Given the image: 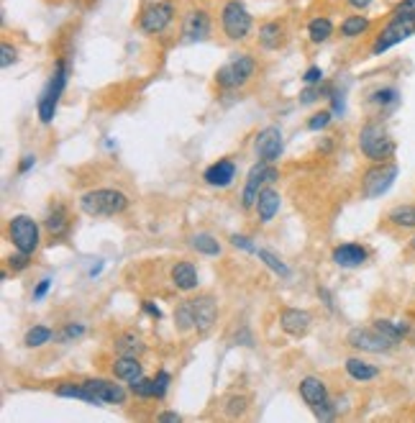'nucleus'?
<instances>
[{
  "label": "nucleus",
  "instance_id": "nucleus-1",
  "mask_svg": "<svg viewBox=\"0 0 415 423\" xmlns=\"http://www.w3.org/2000/svg\"><path fill=\"white\" fill-rule=\"evenodd\" d=\"M80 208L85 216H92V219H111V216L126 211L128 195L116 188H98V190L85 192L80 197Z\"/></svg>",
  "mask_w": 415,
  "mask_h": 423
},
{
  "label": "nucleus",
  "instance_id": "nucleus-2",
  "mask_svg": "<svg viewBox=\"0 0 415 423\" xmlns=\"http://www.w3.org/2000/svg\"><path fill=\"white\" fill-rule=\"evenodd\" d=\"M67 78H70L67 59H56L49 82H47V87H44L42 95H39V103H36V111H39V121H42V123H51V121H54L56 106H59L62 92L64 87H67Z\"/></svg>",
  "mask_w": 415,
  "mask_h": 423
},
{
  "label": "nucleus",
  "instance_id": "nucleus-3",
  "mask_svg": "<svg viewBox=\"0 0 415 423\" xmlns=\"http://www.w3.org/2000/svg\"><path fill=\"white\" fill-rule=\"evenodd\" d=\"M359 149L372 162H390L395 154V139L382 123H366L359 131Z\"/></svg>",
  "mask_w": 415,
  "mask_h": 423
},
{
  "label": "nucleus",
  "instance_id": "nucleus-4",
  "mask_svg": "<svg viewBox=\"0 0 415 423\" xmlns=\"http://www.w3.org/2000/svg\"><path fill=\"white\" fill-rule=\"evenodd\" d=\"M256 72V59L252 54H233L228 62L216 72V85L221 90H236L244 87Z\"/></svg>",
  "mask_w": 415,
  "mask_h": 423
},
{
  "label": "nucleus",
  "instance_id": "nucleus-5",
  "mask_svg": "<svg viewBox=\"0 0 415 423\" xmlns=\"http://www.w3.org/2000/svg\"><path fill=\"white\" fill-rule=\"evenodd\" d=\"M221 26H223V34L228 36L231 42H241V39H247L249 31H252L254 18L241 0H228V3H223V8H221Z\"/></svg>",
  "mask_w": 415,
  "mask_h": 423
},
{
  "label": "nucleus",
  "instance_id": "nucleus-6",
  "mask_svg": "<svg viewBox=\"0 0 415 423\" xmlns=\"http://www.w3.org/2000/svg\"><path fill=\"white\" fill-rule=\"evenodd\" d=\"M8 239L13 241L16 252L34 254L39 249V223L26 213H18L8 221Z\"/></svg>",
  "mask_w": 415,
  "mask_h": 423
},
{
  "label": "nucleus",
  "instance_id": "nucleus-7",
  "mask_svg": "<svg viewBox=\"0 0 415 423\" xmlns=\"http://www.w3.org/2000/svg\"><path fill=\"white\" fill-rule=\"evenodd\" d=\"M410 36H415V21H410V18H395V16H390L388 26L382 28L380 34H377V39H374L372 54L374 56L385 54L388 49L397 47V44L405 42V39H410Z\"/></svg>",
  "mask_w": 415,
  "mask_h": 423
},
{
  "label": "nucleus",
  "instance_id": "nucleus-8",
  "mask_svg": "<svg viewBox=\"0 0 415 423\" xmlns=\"http://www.w3.org/2000/svg\"><path fill=\"white\" fill-rule=\"evenodd\" d=\"M172 18H175V6H172L169 0L149 3L139 16V28L144 31V34L156 36V34H162L164 28L172 23Z\"/></svg>",
  "mask_w": 415,
  "mask_h": 423
},
{
  "label": "nucleus",
  "instance_id": "nucleus-9",
  "mask_svg": "<svg viewBox=\"0 0 415 423\" xmlns=\"http://www.w3.org/2000/svg\"><path fill=\"white\" fill-rule=\"evenodd\" d=\"M395 177H397V164L395 162H374L372 169H366L364 180V195L366 197H382L392 188Z\"/></svg>",
  "mask_w": 415,
  "mask_h": 423
},
{
  "label": "nucleus",
  "instance_id": "nucleus-10",
  "mask_svg": "<svg viewBox=\"0 0 415 423\" xmlns=\"http://www.w3.org/2000/svg\"><path fill=\"white\" fill-rule=\"evenodd\" d=\"M349 346L354 349H361V352H372V354H382V352H390L395 346V341H390L388 336H382L377 329H352L349 336H346Z\"/></svg>",
  "mask_w": 415,
  "mask_h": 423
},
{
  "label": "nucleus",
  "instance_id": "nucleus-11",
  "mask_svg": "<svg viewBox=\"0 0 415 423\" xmlns=\"http://www.w3.org/2000/svg\"><path fill=\"white\" fill-rule=\"evenodd\" d=\"M187 305H190L192 329H195L197 333L211 331L213 324L218 321V305H216V300H213L211 295H200V298L187 300Z\"/></svg>",
  "mask_w": 415,
  "mask_h": 423
},
{
  "label": "nucleus",
  "instance_id": "nucleus-12",
  "mask_svg": "<svg viewBox=\"0 0 415 423\" xmlns=\"http://www.w3.org/2000/svg\"><path fill=\"white\" fill-rule=\"evenodd\" d=\"M254 149H256V157H259V162L275 164L277 159H280L282 149H285V141H282V131L277 126H267L264 131H259V134H256Z\"/></svg>",
  "mask_w": 415,
  "mask_h": 423
},
{
  "label": "nucleus",
  "instance_id": "nucleus-13",
  "mask_svg": "<svg viewBox=\"0 0 415 423\" xmlns=\"http://www.w3.org/2000/svg\"><path fill=\"white\" fill-rule=\"evenodd\" d=\"M211 28H213L211 13L205 8H192V11H187V16H185L182 21L185 42H205L211 36Z\"/></svg>",
  "mask_w": 415,
  "mask_h": 423
},
{
  "label": "nucleus",
  "instance_id": "nucleus-14",
  "mask_svg": "<svg viewBox=\"0 0 415 423\" xmlns=\"http://www.w3.org/2000/svg\"><path fill=\"white\" fill-rule=\"evenodd\" d=\"M310 324H313V316H310L308 310H300V308H282L280 313V329L287 336H305L310 331Z\"/></svg>",
  "mask_w": 415,
  "mask_h": 423
},
{
  "label": "nucleus",
  "instance_id": "nucleus-15",
  "mask_svg": "<svg viewBox=\"0 0 415 423\" xmlns=\"http://www.w3.org/2000/svg\"><path fill=\"white\" fill-rule=\"evenodd\" d=\"M267 162H256L249 169L247 185H244V195H241V203L244 208H254L256 200H259V192L267 188Z\"/></svg>",
  "mask_w": 415,
  "mask_h": 423
},
{
  "label": "nucleus",
  "instance_id": "nucleus-16",
  "mask_svg": "<svg viewBox=\"0 0 415 423\" xmlns=\"http://www.w3.org/2000/svg\"><path fill=\"white\" fill-rule=\"evenodd\" d=\"M87 388L92 390V395L98 398V403H113V405H123L128 398V393L123 390V385H116L111 380H100V377H90V380H82Z\"/></svg>",
  "mask_w": 415,
  "mask_h": 423
},
{
  "label": "nucleus",
  "instance_id": "nucleus-17",
  "mask_svg": "<svg viewBox=\"0 0 415 423\" xmlns=\"http://www.w3.org/2000/svg\"><path fill=\"white\" fill-rule=\"evenodd\" d=\"M366 257H369V252H366L361 244H338L331 254L333 264H338V267H344V269L361 267L366 262Z\"/></svg>",
  "mask_w": 415,
  "mask_h": 423
},
{
  "label": "nucleus",
  "instance_id": "nucleus-18",
  "mask_svg": "<svg viewBox=\"0 0 415 423\" xmlns=\"http://www.w3.org/2000/svg\"><path fill=\"white\" fill-rule=\"evenodd\" d=\"M203 180L211 188H228V185L236 180V162L233 159H218L216 164L203 172Z\"/></svg>",
  "mask_w": 415,
  "mask_h": 423
},
{
  "label": "nucleus",
  "instance_id": "nucleus-19",
  "mask_svg": "<svg viewBox=\"0 0 415 423\" xmlns=\"http://www.w3.org/2000/svg\"><path fill=\"white\" fill-rule=\"evenodd\" d=\"M300 398L305 400V405L316 410L318 405H323L328 400V390H326V382L321 377H305L300 380Z\"/></svg>",
  "mask_w": 415,
  "mask_h": 423
},
{
  "label": "nucleus",
  "instance_id": "nucleus-20",
  "mask_svg": "<svg viewBox=\"0 0 415 423\" xmlns=\"http://www.w3.org/2000/svg\"><path fill=\"white\" fill-rule=\"evenodd\" d=\"M280 205H282V197L277 190H272V188H264V190L259 192V200H256V216H259L261 223H269V221L275 219L277 213H280Z\"/></svg>",
  "mask_w": 415,
  "mask_h": 423
},
{
  "label": "nucleus",
  "instance_id": "nucleus-21",
  "mask_svg": "<svg viewBox=\"0 0 415 423\" xmlns=\"http://www.w3.org/2000/svg\"><path fill=\"white\" fill-rule=\"evenodd\" d=\"M169 277H172V285L177 290H182V293H190V290L197 288V269L192 262H177Z\"/></svg>",
  "mask_w": 415,
  "mask_h": 423
},
{
  "label": "nucleus",
  "instance_id": "nucleus-22",
  "mask_svg": "<svg viewBox=\"0 0 415 423\" xmlns=\"http://www.w3.org/2000/svg\"><path fill=\"white\" fill-rule=\"evenodd\" d=\"M113 377L116 380H123V382H134L141 377V362L139 357H126V354H120L118 360L113 362Z\"/></svg>",
  "mask_w": 415,
  "mask_h": 423
},
{
  "label": "nucleus",
  "instance_id": "nucleus-23",
  "mask_svg": "<svg viewBox=\"0 0 415 423\" xmlns=\"http://www.w3.org/2000/svg\"><path fill=\"white\" fill-rule=\"evenodd\" d=\"M285 42V26L280 21H267L259 26V44L264 49H280Z\"/></svg>",
  "mask_w": 415,
  "mask_h": 423
},
{
  "label": "nucleus",
  "instance_id": "nucleus-24",
  "mask_svg": "<svg viewBox=\"0 0 415 423\" xmlns=\"http://www.w3.org/2000/svg\"><path fill=\"white\" fill-rule=\"evenodd\" d=\"M59 398H75V400H85V403H92V405H100L98 398L92 395V390L85 385V382H59L54 390Z\"/></svg>",
  "mask_w": 415,
  "mask_h": 423
},
{
  "label": "nucleus",
  "instance_id": "nucleus-25",
  "mask_svg": "<svg viewBox=\"0 0 415 423\" xmlns=\"http://www.w3.org/2000/svg\"><path fill=\"white\" fill-rule=\"evenodd\" d=\"M346 372H349V377L357 382H369V380H377V377H380V367H374V364H369V362L352 357V360H346Z\"/></svg>",
  "mask_w": 415,
  "mask_h": 423
},
{
  "label": "nucleus",
  "instance_id": "nucleus-26",
  "mask_svg": "<svg viewBox=\"0 0 415 423\" xmlns=\"http://www.w3.org/2000/svg\"><path fill=\"white\" fill-rule=\"evenodd\" d=\"M333 36V21L328 16H316L308 23V39L313 44H326Z\"/></svg>",
  "mask_w": 415,
  "mask_h": 423
},
{
  "label": "nucleus",
  "instance_id": "nucleus-27",
  "mask_svg": "<svg viewBox=\"0 0 415 423\" xmlns=\"http://www.w3.org/2000/svg\"><path fill=\"white\" fill-rule=\"evenodd\" d=\"M144 349H147L144 338H141L139 333H134V331L120 333V336L116 338V352H118V354H126V357H141V354H144Z\"/></svg>",
  "mask_w": 415,
  "mask_h": 423
},
{
  "label": "nucleus",
  "instance_id": "nucleus-28",
  "mask_svg": "<svg viewBox=\"0 0 415 423\" xmlns=\"http://www.w3.org/2000/svg\"><path fill=\"white\" fill-rule=\"evenodd\" d=\"M44 226H47V231H49L51 236H64L67 228H70V216L64 211V205H54V208L47 213Z\"/></svg>",
  "mask_w": 415,
  "mask_h": 423
},
{
  "label": "nucleus",
  "instance_id": "nucleus-29",
  "mask_svg": "<svg viewBox=\"0 0 415 423\" xmlns=\"http://www.w3.org/2000/svg\"><path fill=\"white\" fill-rule=\"evenodd\" d=\"M372 28V21L366 18V16H346L344 21H341V36L344 39H357V36H364L366 31Z\"/></svg>",
  "mask_w": 415,
  "mask_h": 423
},
{
  "label": "nucleus",
  "instance_id": "nucleus-30",
  "mask_svg": "<svg viewBox=\"0 0 415 423\" xmlns=\"http://www.w3.org/2000/svg\"><path fill=\"white\" fill-rule=\"evenodd\" d=\"M374 329H377L382 336H388L390 341H395V344L402 341L410 331L408 324H397V321H388V318H377V321H374Z\"/></svg>",
  "mask_w": 415,
  "mask_h": 423
},
{
  "label": "nucleus",
  "instance_id": "nucleus-31",
  "mask_svg": "<svg viewBox=\"0 0 415 423\" xmlns=\"http://www.w3.org/2000/svg\"><path fill=\"white\" fill-rule=\"evenodd\" d=\"M190 247L195 249L197 254H205V257H218L221 254V244L216 236L211 233H195L190 239Z\"/></svg>",
  "mask_w": 415,
  "mask_h": 423
},
{
  "label": "nucleus",
  "instance_id": "nucleus-32",
  "mask_svg": "<svg viewBox=\"0 0 415 423\" xmlns=\"http://www.w3.org/2000/svg\"><path fill=\"white\" fill-rule=\"evenodd\" d=\"M388 221L397 228H415V205H397L388 213Z\"/></svg>",
  "mask_w": 415,
  "mask_h": 423
},
{
  "label": "nucleus",
  "instance_id": "nucleus-33",
  "mask_svg": "<svg viewBox=\"0 0 415 423\" xmlns=\"http://www.w3.org/2000/svg\"><path fill=\"white\" fill-rule=\"evenodd\" d=\"M51 338H54V331H51L49 326H31L26 331V336H23V344L26 346H44V344H49Z\"/></svg>",
  "mask_w": 415,
  "mask_h": 423
},
{
  "label": "nucleus",
  "instance_id": "nucleus-34",
  "mask_svg": "<svg viewBox=\"0 0 415 423\" xmlns=\"http://www.w3.org/2000/svg\"><path fill=\"white\" fill-rule=\"evenodd\" d=\"M256 257H259L264 264H267L275 275H280V277H290V267L285 264V262L277 257V254H272V252H267V249H256Z\"/></svg>",
  "mask_w": 415,
  "mask_h": 423
},
{
  "label": "nucleus",
  "instance_id": "nucleus-35",
  "mask_svg": "<svg viewBox=\"0 0 415 423\" xmlns=\"http://www.w3.org/2000/svg\"><path fill=\"white\" fill-rule=\"evenodd\" d=\"M397 98H400V95H397L395 87H380V90H374L372 95H369V103L380 108H388V106H395Z\"/></svg>",
  "mask_w": 415,
  "mask_h": 423
},
{
  "label": "nucleus",
  "instance_id": "nucleus-36",
  "mask_svg": "<svg viewBox=\"0 0 415 423\" xmlns=\"http://www.w3.org/2000/svg\"><path fill=\"white\" fill-rule=\"evenodd\" d=\"M128 385H131V393H134L136 398H141V400L154 398V377H144V374H141L139 380L128 382Z\"/></svg>",
  "mask_w": 415,
  "mask_h": 423
},
{
  "label": "nucleus",
  "instance_id": "nucleus-37",
  "mask_svg": "<svg viewBox=\"0 0 415 423\" xmlns=\"http://www.w3.org/2000/svg\"><path fill=\"white\" fill-rule=\"evenodd\" d=\"M247 405H249V398L247 395H241V398H228L225 400V416L228 418H239V416H244V410H247Z\"/></svg>",
  "mask_w": 415,
  "mask_h": 423
},
{
  "label": "nucleus",
  "instance_id": "nucleus-38",
  "mask_svg": "<svg viewBox=\"0 0 415 423\" xmlns=\"http://www.w3.org/2000/svg\"><path fill=\"white\" fill-rule=\"evenodd\" d=\"M169 382H172V374H169L167 369H159V372H156V377H154V398H156V400H162L164 395H167Z\"/></svg>",
  "mask_w": 415,
  "mask_h": 423
},
{
  "label": "nucleus",
  "instance_id": "nucleus-39",
  "mask_svg": "<svg viewBox=\"0 0 415 423\" xmlns=\"http://www.w3.org/2000/svg\"><path fill=\"white\" fill-rule=\"evenodd\" d=\"M175 324L180 331H187V329H192V316H190V305H187V300H185L180 308L175 310Z\"/></svg>",
  "mask_w": 415,
  "mask_h": 423
},
{
  "label": "nucleus",
  "instance_id": "nucleus-40",
  "mask_svg": "<svg viewBox=\"0 0 415 423\" xmlns=\"http://www.w3.org/2000/svg\"><path fill=\"white\" fill-rule=\"evenodd\" d=\"M331 121H333V111H321V113H316V116H310L308 128L310 131H323Z\"/></svg>",
  "mask_w": 415,
  "mask_h": 423
},
{
  "label": "nucleus",
  "instance_id": "nucleus-41",
  "mask_svg": "<svg viewBox=\"0 0 415 423\" xmlns=\"http://www.w3.org/2000/svg\"><path fill=\"white\" fill-rule=\"evenodd\" d=\"M395 18H410V21H415V0H400L397 6L392 8Z\"/></svg>",
  "mask_w": 415,
  "mask_h": 423
},
{
  "label": "nucleus",
  "instance_id": "nucleus-42",
  "mask_svg": "<svg viewBox=\"0 0 415 423\" xmlns=\"http://www.w3.org/2000/svg\"><path fill=\"white\" fill-rule=\"evenodd\" d=\"M28 259H31V254L26 252L11 254V257H8V267L13 269V272H23V269L28 267Z\"/></svg>",
  "mask_w": 415,
  "mask_h": 423
},
{
  "label": "nucleus",
  "instance_id": "nucleus-43",
  "mask_svg": "<svg viewBox=\"0 0 415 423\" xmlns=\"http://www.w3.org/2000/svg\"><path fill=\"white\" fill-rule=\"evenodd\" d=\"M236 249L241 252H249V254H256V247H254V241L249 236H241V233H231V239H228Z\"/></svg>",
  "mask_w": 415,
  "mask_h": 423
},
{
  "label": "nucleus",
  "instance_id": "nucleus-44",
  "mask_svg": "<svg viewBox=\"0 0 415 423\" xmlns=\"http://www.w3.org/2000/svg\"><path fill=\"white\" fill-rule=\"evenodd\" d=\"M85 331H87V329H85V324H67V326H64V331L59 333V338H62V341H72V338L85 336Z\"/></svg>",
  "mask_w": 415,
  "mask_h": 423
},
{
  "label": "nucleus",
  "instance_id": "nucleus-45",
  "mask_svg": "<svg viewBox=\"0 0 415 423\" xmlns=\"http://www.w3.org/2000/svg\"><path fill=\"white\" fill-rule=\"evenodd\" d=\"M318 98H323V92H321V85H308V87L300 92V103H303V106L316 103Z\"/></svg>",
  "mask_w": 415,
  "mask_h": 423
},
{
  "label": "nucleus",
  "instance_id": "nucleus-46",
  "mask_svg": "<svg viewBox=\"0 0 415 423\" xmlns=\"http://www.w3.org/2000/svg\"><path fill=\"white\" fill-rule=\"evenodd\" d=\"M336 413H338V408L331 400H326L323 405H318L316 408V418H321V421H331V418H336Z\"/></svg>",
  "mask_w": 415,
  "mask_h": 423
},
{
  "label": "nucleus",
  "instance_id": "nucleus-47",
  "mask_svg": "<svg viewBox=\"0 0 415 423\" xmlns=\"http://www.w3.org/2000/svg\"><path fill=\"white\" fill-rule=\"evenodd\" d=\"M303 82L305 85H321V82H323V70H321V67H316V64H313V67H308V70H305V75H303Z\"/></svg>",
  "mask_w": 415,
  "mask_h": 423
},
{
  "label": "nucleus",
  "instance_id": "nucleus-48",
  "mask_svg": "<svg viewBox=\"0 0 415 423\" xmlns=\"http://www.w3.org/2000/svg\"><path fill=\"white\" fill-rule=\"evenodd\" d=\"M0 51H3V59H0L3 70H8L11 64H16V59H18V51H16L11 44H3V47H0Z\"/></svg>",
  "mask_w": 415,
  "mask_h": 423
},
{
  "label": "nucleus",
  "instance_id": "nucleus-49",
  "mask_svg": "<svg viewBox=\"0 0 415 423\" xmlns=\"http://www.w3.org/2000/svg\"><path fill=\"white\" fill-rule=\"evenodd\" d=\"M49 288H51V277H44V280H39L36 282V288H34V300L39 303V300H44L47 298V293H49Z\"/></svg>",
  "mask_w": 415,
  "mask_h": 423
},
{
  "label": "nucleus",
  "instance_id": "nucleus-50",
  "mask_svg": "<svg viewBox=\"0 0 415 423\" xmlns=\"http://www.w3.org/2000/svg\"><path fill=\"white\" fill-rule=\"evenodd\" d=\"M34 164H36V157L34 154H23L21 162H18V175H26L28 169H34Z\"/></svg>",
  "mask_w": 415,
  "mask_h": 423
},
{
  "label": "nucleus",
  "instance_id": "nucleus-51",
  "mask_svg": "<svg viewBox=\"0 0 415 423\" xmlns=\"http://www.w3.org/2000/svg\"><path fill=\"white\" fill-rule=\"evenodd\" d=\"M156 421H162V423H180V421H182V416H180V413H175V410H164V413H159V416H156Z\"/></svg>",
  "mask_w": 415,
  "mask_h": 423
},
{
  "label": "nucleus",
  "instance_id": "nucleus-52",
  "mask_svg": "<svg viewBox=\"0 0 415 423\" xmlns=\"http://www.w3.org/2000/svg\"><path fill=\"white\" fill-rule=\"evenodd\" d=\"M141 308L147 310V313H149L151 318H154V321H159V318H162V310L156 308V305L151 303V300H144V303H141Z\"/></svg>",
  "mask_w": 415,
  "mask_h": 423
},
{
  "label": "nucleus",
  "instance_id": "nucleus-53",
  "mask_svg": "<svg viewBox=\"0 0 415 423\" xmlns=\"http://www.w3.org/2000/svg\"><path fill=\"white\" fill-rule=\"evenodd\" d=\"M372 3H374V0H346V6L354 8V11H359V13H361V11H366V8L372 6Z\"/></svg>",
  "mask_w": 415,
  "mask_h": 423
},
{
  "label": "nucleus",
  "instance_id": "nucleus-54",
  "mask_svg": "<svg viewBox=\"0 0 415 423\" xmlns=\"http://www.w3.org/2000/svg\"><path fill=\"white\" fill-rule=\"evenodd\" d=\"M318 295L323 298L326 308H328V310H333V298H331V293H328V290H326V288H318Z\"/></svg>",
  "mask_w": 415,
  "mask_h": 423
},
{
  "label": "nucleus",
  "instance_id": "nucleus-55",
  "mask_svg": "<svg viewBox=\"0 0 415 423\" xmlns=\"http://www.w3.org/2000/svg\"><path fill=\"white\" fill-rule=\"evenodd\" d=\"M277 177H280V172H277V169L272 167V164H269V167H267V185H272V183H275Z\"/></svg>",
  "mask_w": 415,
  "mask_h": 423
},
{
  "label": "nucleus",
  "instance_id": "nucleus-56",
  "mask_svg": "<svg viewBox=\"0 0 415 423\" xmlns=\"http://www.w3.org/2000/svg\"><path fill=\"white\" fill-rule=\"evenodd\" d=\"M331 147H333L331 139H326V141H323V147H321V149H323V152H331Z\"/></svg>",
  "mask_w": 415,
  "mask_h": 423
},
{
  "label": "nucleus",
  "instance_id": "nucleus-57",
  "mask_svg": "<svg viewBox=\"0 0 415 423\" xmlns=\"http://www.w3.org/2000/svg\"><path fill=\"white\" fill-rule=\"evenodd\" d=\"M410 247H413V252H415V236H413V239H410Z\"/></svg>",
  "mask_w": 415,
  "mask_h": 423
}]
</instances>
